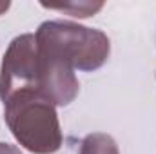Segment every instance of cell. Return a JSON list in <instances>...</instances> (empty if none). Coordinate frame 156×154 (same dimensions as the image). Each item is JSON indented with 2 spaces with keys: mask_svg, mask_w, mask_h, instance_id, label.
Instances as JSON below:
<instances>
[{
  "mask_svg": "<svg viewBox=\"0 0 156 154\" xmlns=\"http://www.w3.org/2000/svg\"><path fill=\"white\" fill-rule=\"evenodd\" d=\"M4 118L15 140L33 154H55L62 129L55 105L37 89H26L4 102Z\"/></svg>",
  "mask_w": 156,
  "mask_h": 154,
  "instance_id": "obj_1",
  "label": "cell"
},
{
  "mask_svg": "<svg viewBox=\"0 0 156 154\" xmlns=\"http://www.w3.org/2000/svg\"><path fill=\"white\" fill-rule=\"evenodd\" d=\"M35 38L38 45L58 53L78 71L100 69L111 51L109 38L104 31L64 20L40 24Z\"/></svg>",
  "mask_w": 156,
  "mask_h": 154,
  "instance_id": "obj_2",
  "label": "cell"
},
{
  "mask_svg": "<svg viewBox=\"0 0 156 154\" xmlns=\"http://www.w3.org/2000/svg\"><path fill=\"white\" fill-rule=\"evenodd\" d=\"M26 89H37V38L31 33L16 37L4 53L0 65V100L5 102Z\"/></svg>",
  "mask_w": 156,
  "mask_h": 154,
  "instance_id": "obj_3",
  "label": "cell"
},
{
  "mask_svg": "<svg viewBox=\"0 0 156 154\" xmlns=\"http://www.w3.org/2000/svg\"><path fill=\"white\" fill-rule=\"evenodd\" d=\"M37 91L55 107L69 105L76 98L80 83L75 67L58 53L37 44Z\"/></svg>",
  "mask_w": 156,
  "mask_h": 154,
  "instance_id": "obj_4",
  "label": "cell"
},
{
  "mask_svg": "<svg viewBox=\"0 0 156 154\" xmlns=\"http://www.w3.org/2000/svg\"><path fill=\"white\" fill-rule=\"evenodd\" d=\"M78 154H120L118 145L113 140V136L105 132H93L87 134L80 143Z\"/></svg>",
  "mask_w": 156,
  "mask_h": 154,
  "instance_id": "obj_5",
  "label": "cell"
},
{
  "mask_svg": "<svg viewBox=\"0 0 156 154\" xmlns=\"http://www.w3.org/2000/svg\"><path fill=\"white\" fill-rule=\"evenodd\" d=\"M42 7L53 9V11H62V13H67V15L78 16V18H87V16H93L94 13H98L104 7V2H66L60 5L42 4Z\"/></svg>",
  "mask_w": 156,
  "mask_h": 154,
  "instance_id": "obj_6",
  "label": "cell"
},
{
  "mask_svg": "<svg viewBox=\"0 0 156 154\" xmlns=\"http://www.w3.org/2000/svg\"><path fill=\"white\" fill-rule=\"evenodd\" d=\"M0 154H22L18 147L15 145H9V143H2L0 142Z\"/></svg>",
  "mask_w": 156,
  "mask_h": 154,
  "instance_id": "obj_7",
  "label": "cell"
},
{
  "mask_svg": "<svg viewBox=\"0 0 156 154\" xmlns=\"http://www.w3.org/2000/svg\"><path fill=\"white\" fill-rule=\"evenodd\" d=\"M9 9V2H0V15Z\"/></svg>",
  "mask_w": 156,
  "mask_h": 154,
  "instance_id": "obj_8",
  "label": "cell"
}]
</instances>
